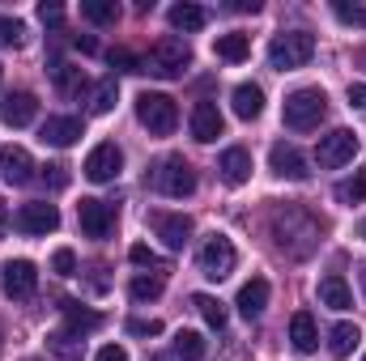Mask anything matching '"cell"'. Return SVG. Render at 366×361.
Returning <instances> with one entry per match:
<instances>
[{"label":"cell","mask_w":366,"mask_h":361,"mask_svg":"<svg viewBox=\"0 0 366 361\" xmlns=\"http://www.w3.org/2000/svg\"><path fill=\"white\" fill-rule=\"evenodd\" d=\"M273 238H277V251H285L290 260H307L320 243V221L298 208V204H285L273 213Z\"/></svg>","instance_id":"cell-1"},{"label":"cell","mask_w":366,"mask_h":361,"mask_svg":"<svg viewBox=\"0 0 366 361\" xmlns=\"http://www.w3.org/2000/svg\"><path fill=\"white\" fill-rule=\"evenodd\" d=\"M281 115H285V128L311 132V128H320L324 115H328V93L320 90V86H302V90H294L290 98H285Z\"/></svg>","instance_id":"cell-2"},{"label":"cell","mask_w":366,"mask_h":361,"mask_svg":"<svg viewBox=\"0 0 366 361\" xmlns=\"http://www.w3.org/2000/svg\"><path fill=\"white\" fill-rule=\"evenodd\" d=\"M311 56H315V34H307V30H285V34H277L269 43V64L277 73H294Z\"/></svg>","instance_id":"cell-3"},{"label":"cell","mask_w":366,"mask_h":361,"mask_svg":"<svg viewBox=\"0 0 366 361\" xmlns=\"http://www.w3.org/2000/svg\"><path fill=\"white\" fill-rule=\"evenodd\" d=\"M141 68H149L154 77H183V68H192V47L179 34H167L149 47V56L141 60Z\"/></svg>","instance_id":"cell-4"},{"label":"cell","mask_w":366,"mask_h":361,"mask_svg":"<svg viewBox=\"0 0 366 361\" xmlns=\"http://www.w3.org/2000/svg\"><path fill=\"white\" fill-rule=\"evenodd\" d=\"M145 187H154L158 195H171V200H183L196 191V171L183 162V158H162L149 175H145Z\"/></svg>","instance_id":"cell-5"},{"label":"cell","mask_w":366,"mask_h":361,"mask_svg":"<svg viewBox=\"0 0 366 361\" xmlns=\"http://www.w3.org/2000/svg\"><path fill=\"white\" fill-rule=\"evenodd\" d=\"M137 119L154 132V136H171L175 128H179V106H175V98L171 93H141L137 98Z\"/></svg>","instance_id":"cell-6"},{"label":"cell","mask_w":366,"mask_h":361,"mask_svg":"<svg viewBox=\"0 0 366 361\" xmlns=\"http://www.w3.org/2000/svg\"><path fill=\"white\" fill-rule=\"evenodd\" d=\"M239 264V251H234V243L226 238V234H213L204 247H200V272L209 276V280H226L230 272Z\"/></svg>","instance_id":"cell-7"},{"label":"cell","mask_w":366,"mask_h":361,"mask_svg":"<svg viewBox=\"0 0 366 361\" xmlns=\"http://www.w3.org/2000/svg\"><path fill=\"white\" fill-rule=\"evenodd\" d=\"M354 153H358V136H354L350 128H337V132L320 136V145H315V162H320L324 171H337V166L354 162Z\"/></svg>","instance_id":"cell-8"},{"label":"cell","mask_w":366,"mask_h":361,"mask_svg":"<svg viewBox=\"0 0 366 361\" xmlns=\"http://www.w3.org/2000/svg\"><path fill=\"white\" fill-rule=\"evenodd\" d=\"M0 285H4V293H9L13 302H30L34 289H39V268H34L30 260H9V264L0 268Z\"/></svg>","instance_id":"cell-9"},{"label":"cell","mask_w":366,"mask_h":361,"mask_svg":"<svg viewBox=\"0 0 366 361\" xmlns=\"http://www.w3.org/2000/svg\"><path fill=\"white\" fill-rule=\"evenodd\" d=\"M56 225H60V213H56V204H47V200L21 204V208L13 213V230H17V234H51Z\"/></svg>","instance_id":"cell-10"},{"label":"cell","mask_w":366,"mask_h":361,"mask_svg":"<svg viewBox=\"0 0 366 361\" xmlns=\"http://www.w3.org/2000/svg\"><path fill=\"white\" fill-rule=\"evenodd\" d=\"M77 221H81V234H86V238H107V234L115 230V204L86 195V200L77 204Z\"/></svg>","instance_id":"cell-11"},{"label":"cell","mask_w":366,"mask_h":361,"mask_svg":"<svg viewBox=\"0 0 366 361\" xmlns=\"http://www.w3.org/2000/svg\"><path fill=\"white\" fill-rule=\"evenodd\" d=\"M119 171H124V153H119V145H115V141L94 145V153L86 158V179L90 183H111Z\"/></svg>","instance_id":"cell-12"},{"label":"cell","mask_w":366,"mask_h":361,"mask_svg":"<svg viewBox=\"0 0 366 361\" xmlns=\"http://www.w3.org/2000/svg\"><path fill=\"white\" fill-rule=\"evenodd\" d=\"M269 166H273L277 179H290V183H302L311 171H307V158L294 149V145H285V141H277L273 149H269Z\"/></svg>","instance_id":"cell-13"},{"label":"cell","mask_w":366,"mask_h":361,"mask_svg":"<svg viewBox=\"0 0 366 361\" xmlns=\"http://www.w3.org/2000/svg\"><path fill=\"white\" fill-rule=\"evenodd\" d=\"M0 179L9 183V187H26V183H34V162H30V153H26L21 145L0 149Z\"/></svg>","instance_id":"cell-14"},{"label":"cell","mask_w":366,"mask_h":361,"mask_svg":"<svg viewBox=\"0 0 366 361\" xmlns=\"http://www.w3.org/2000/svg\"><path fill=\"white\" fill-rule=\"evenodd\" d=\"M149 221H154V234H158L171 251H183V247H187V238H192V217H183V213H154Z\"/></svg>","instance_id":"cell-15"},{"label":"cell","mask_w":366,"mask_h":361,"mask_svg":"<svg viewBox=\"0 0 366 361\" xmlns=\"http://www.w3.org/2000/svg\"><path fill=\"white\" fill-rule=\"evenodd\" d=\"M81 132H86V123H81L77 115H51V119L39 128V141H43V145H56V149H69Z\"/></svg>","instance_id":"cell-16"},{"label":"cell","mask_w":366,"mask_h":361,"mask_svg":"<svg viewBox=\"0 0 366 361\" xmlns=\"http://www.w3.org/2000/svg\"><path fill=\"white\" fill-rule=\"evenodd\" d=\"M34 115H39V98L30 90H13L0 102V119L9 128H26V123H34Z\"/></svg>","instance_id":"cell-17"},{"label":"cell","mask_w":366,"mask_h":361,"mask_svg":"<svg viewBox=\"0 0 366 361\" xmlns=\"http://www.w3.org/2000/svg\"><path fill=\"white\" fill-rule=\"evenodd\" d=\"M222 128H226V119H222V111H217L213 102H196V106H192V136H196L200 145H213V141L222 136Z\"/></svg>","instance_id":"cell-18"},{"label":"cell","mask_w":366,"mask_h":361,"mask_svg":"<svg viewBox=\"0 0 366 361\" xmlns=\"http://www.w3.org/2000/svg\"><path fill=\"white\" fill-rule=\"evenodd\" d=\"M234 306H239L243 319H260L264 306H269V280H264V276H252V280L239 289V302H234Z\"/></svg>","instance_id":"cell-19"},{"label":"cell","mask_w":366,"mask_h":361,"mask_svg":"<svg viewBox=\"0 0 366 361\" xmlns=\"http://www.w3.org/2000/svg\"><path fill=\"white\" fill-rule=\"evenodd\" d=\"M217 171H222V183L239 187V183L252 179V153H247V149H226L222 162H217Z\"/></svg>","instance_id":"cell-20"},{"label":"cell","mask_w":366,"mask_h":361,"mask_svg":"<svg viewBox=\"0 0 366 361\" xmlns=\"http://www.w3.org/2000/svg\"><path fill=\"white\" fill-rule=\"evenodd\" d=\"M51 81H56V90L64 93V98H77V93L86 90V73L77 68V64H69V60H51Z\"/></svg>","instance_id":"cell-21"},{"label":"cell","mask_w":366,"mask_h":361,"mask_svg":"<svg viewBox=\"0 0 366 361\" xmlns=\"http://www.w3.org/2000/svg\"><path fill=\"white\" fill-rule=\"evenodd\" d=\"M320 302H324L328 310H350V306H354V293H350V285H345V276H337V272H328V276L320 280Z\"/></svg>","instance_id":"cell-22"},{"label":"cell","mask_w":366,"mask_h":361,"mask_svg":"<svg viewBox=\"0 0 366 361\" xmlns=\"http://www.w3.org/2000/svg\"><path fill=\"white\" fill-rule=\"evenodd\" d=\"M290 345H294L298 353H315V349H320V327H315V319H311L307 310L290 319Z\"/></svg>","instance_id":"cell-23"},{"label":"cell","mask_w":366,"mask_h":361,"mask_svg":"<svg viewBox=\"0 0 366 361\" xmlns=\"http://www.w3.org/2000/svg\"><path fill=\"white\" fill-rule=\"evenodd\" d=\"M167 21L183 30V34H196V30H204V21H209V9H200V4H171V13H167Z\"/></svg>","instance_id":"cell-24"},{"label":"cell","mask_w":366,"mask_h":361,"mask_svg":"<svg viewBox=\"0 0 366 361\" xmlns=\"http://www.w3.org/2000/svg\"><path fill=\"white\" fill-rule=\"evenodd\" d=\"M260 111H264V90L260 86H252V81H243V86H234V115L239 119H260Z\"/></svg>","instance_id":"cell-25"},{"label":"cell","mask_w":366,"mask_h":361,"mask_svg":"<svg viewBox=\"0 0 366 361\" xmlns=\"http://www.w3.org/2000/svg\"><path fill=\"white\" fill-rule=\"evenodd\" d=\"M47 349H51V353H56L60 361H81V349H86V340H81L77 332L60 327V332H51V336H47Z\"/></svg>","instance_id":"cell-26"},{"label":"cell","mask_w":366,"mask_h":361,"mask_svg":"<svg viewBox=\"0 0 366 361\" xmlns=\"http://www.w3.org/2000/svg\"><path fill=\"white\" fill-rule=\"evenodd\" d=\"M358 340H362L358 323H337V327L328 332V349H332V357H350V353L358 349Z\"/></svg>","instance_id":"cell-27"},{"label":"cell","mask_w":366,"mask_h":361,"mask_svg":"<svg viewBox=\"0 0 366 361\" xmlns=\"http://www.w3.org/2000/svg\"><path fill=\"white\" fill-rule=\"evenodd\" d=\"M64 319H69V332H77V336H86V332H98V327H102V315H98V310H86V306H77V302H64Z\"/></svg>","instance_id":"cell-28"},{"label":"cell","mask_w":366,"mask_h":361,"mask_svg":"<svg viewBox=\"0 0 366 361\" xmlns=\"http://www.w3.org/2000/svg\"><path fill=\"white\" fill-rule=\"evenodd\" d=\"M247 51H252L247 34H217V43H213V56H217V60H230V64L247 60Z\"/></svg>","instance_id":"cell-29"},{"label":"cell","mask_w":366,"mask_h":361,"mask_svg":"<svg viewBox=\"0 0 366 361\" xmlns=\"http://www.w3.org/2000/svg\"><path fill=\"white\" fill-rule=\"evenodd\" d=\"M81 17L94 26H115L119 21V4L115 0H81Z\"/></svg>","instance_id":"cell-30"},{"label":"cell","mask_w":366,"mask_h":361,"mask_svg":"<svg viewBox=\"0 0 366 361\" xmlns=\"http://www.w3.org/2000/svg\"><path fill=\"white\" fill-rule=\"evenodd\" d=\"M115 102H119V86H115V73H111V77H102V81L94 86V93H90V111H94V115H107Z\"/></svg>","instance_id":"cell-31"},{"label":"cell","mask_w":366,"mask_h":361,"mask_svg":"<svg viewBox=\"0 0 366 361\" xmlns=\"http://www.w3.org/2000/svg\"><path fill=\"white\" fill-rule=\"evenodd\" d=\"M192 306L200 310V319H204L209 327H217V332L226 327V306H222L217 298H209V293H196V298H192Z\"/></svg>","instance_id":"cell-32"},{"label":"cell","mask_w":366,"mask_h":361,"mask_svg":"<svg viewBox=\"0 0 366 361\" xmlns=\"http://www.w3.org/2000/svg\"><path fill=\"white\" fill-rule=\"evenodd\" d=\"M332 195H337V204H350V208H354V204H362V200H366V171H358L354 179H341Z\"/></svg>","instance_id":"cell-33"},{"label":"cell","mask_w":366,"mask_h":361,"mask_svg":"<svg viewBox=\"0 0 366 361\" xmlns=\"http://www.w3.org/2000/svg\"><path fill=\"white\" fill-rule=\"evenodd\" d=\"M175 357L179 361H200L204 357V340H200V332H175Z\"/></svg>","instance_id":"cell-34"},{"label":"cell","mask_w":366,"mask_h":361,"mask_svg":"<svg viewBox=\"0 0 366 361\" xmlns=\"http://www.w3.org/2000/svg\"><path fill=\"white\" fill-rule=\"evenodd\" d=\"M162 289H167L162 276H132V285H128L132 302H154V298H162Z\"/></svg>","instance_id":"cell-35"},{"label":"cell","mask_w":366,"mask_h":361,"mask_svg":"<svg viewBox=\"0 0 366 361\" xmlns=\"http://www.w3.org/2000/svg\"><path fill=\"white\" fill-rule=\"evenodd\" d=\"M26 43V26L17 17H4L0 13V47H21Z\"/></svg>","instance_id":"cell-36"},{"label":"cell","mask_w":366,"mask_h":361,"mask_svg":"<svg viewBox=\"0 0 366 361\" xmlns=\"http://www.w3.org/2000/svg\"><path fill=\"white\" fill-rule=\"evenodd\" d=\"M128 260H132L137 268H154V272H167V264H162V260H158V255H154V251H149L145 243H137V247L128 251Z\"/></svg>","instance_id":"cell-37"},{"label":"cell","mask_w":366,"mask_h":361,"mask_svg":"<svg viewBox=\"0 0 366 361\" xmlns=\"http://www.w3.org/2000/svg\"><path fill=\"white\" fill-rule=\"evenodd\" d=\"M107 60H111V68H115V73H141V60H137L132 51H124V47L107 51Z\"/></svg>","instance_id":"cell-38"},{"label":"cell","mask_w":366,"mask_h":361,"mask_svg":"<svg viewBox=\"0 0 366 361\" xmlns=\"http://www.w3.org/2000/svg\"><path fill=\"white\" fill-rule=\"evenodd\" d=\"M332 13H337V21H345V26H366V9L362 4H332Z\"/></svg>","instance_id":"cell-39"},{"label":"cell","mask_w":366,"mask_h":361,"mask_svg":"<svg viewBox=\"0 0 366 361\" xmlns=\"http://www.w3.org/2000/svg\"><path fill=\"white\" fill-rule=\"evenodd\" d=\"M51 268H56V276H77V255H73L69 247H60V251L51 255Z\"/></svg>","instance_id":"cell-40"},{"label":"cell","mask_w":366,"mask_h":361,"mask_svg":"<svg viewBox=\"0 0 366 361\" xmlns=\"http://www.w3.org/2000/svg\"><path fill=\"white\" fill-rule=\"evenodd\" d=\"M43 183H47L51 191H64V187H69V166H60V162H56V166H43Z\"/></svg>","instance_id":"cell-41"},{"label":"cell","mask_w":366,"mask_h":361,"mask_svg":"<svg viewBox=\"0 0 366 361\" xmlns=\"http://www.w3.org/2000/svg\"><path fill=\"white\" fill-rule=\"evenodd\" d=\"M128 332L132 336H162V323L158 319H128Z\"/></svg>","instance_id":"cell-42"},{"label":"cell","mask_w":366,"mask_h":361,"mask_svg":"<svg viewBox=\"0 0 366 361\" xmlns=\"http://www.w3.org/2000/svg\"><path fill=\"white\" fill-rule=\"evenodd\" d=\"M39 17H43V21H47V26H56V21H60V17H64V9H60V4H56V0H43V4H39Z\"/></svg>","instance_id":"cell-43"},{"label":"cell","mask_w":366,"mask_h":361,"mask_svg":"<svg viewBox=\"0 0 366 361\" xmlns=\"http://www.w3.org/2000/svg\"><path fill=\"white\" fill-rule=\"evenodd\" d=\"M94 361H128V353H124L119 345H107V349H98V357Z\"/></svg>","instance_id":"cell-44"},{"label":"cell","mask_w":366,"mask_h":361,"mask_svg":"<svg viewBox=\"0 0 366 361\" xmlns=\"http://www.w3.org/2000/svg\"><path fill=\"white\" fill-rule=\"evenodd\" d=\"M350 106L366 111V86H362V81H354V86H350Z\"/></svg>","instance_id":"cell-45"},{"label":"cell","mask_w":366,"mask_h":361,"mask_svg":"<svg viewBox=\"0 0 366 361\" xmlns=\"http://www.w3.org/2000/svg\"><path fill=\"white\" fill-rule=\"evenodd\" d=\"M73 47H77L81 56H94V51H98V43H94V34H77V39H73Z\"/></svg>","instance_id":"cell-46"},{"label":"cell","mask_w":366,"mask_h":361,"mask_svg":"<svg viewBox=\"0 0 366 361\" xmlns=\"http://www.w3.org/2000/svg\"><path fill=\"white\" fill-rule=\"evenodd\" d=\"M230 9H239V13H256V9H260V0H234Z\"/></svg>","instance_id":"cell-47"},{"label":"cell","mask_w":366,"mask_h":361,"mask_svg":"<svg viewBox=\"0 0 366 361\" xmlns=\"http://www.w3.org/2000/svg\"><path fill=\"white\" fill-rule=\"evenodd\" d=\"M9 221H13V217H9V208H4V204H0V238H4V234H9Z\"/></svg>","instance_id":"cell-48"},{"label":"cell","mask_w":366,"mask_h":361,"mask_svg":"<svg viewBox=\"0 0 366 361\" xmlns=\"http://www.w3.org/2000/svg\"><path fill=\"white\" fill-rule=\"evenodd\" d=\"M358 238H362V243H366V221H362V225H358Z\"/></svg>","instance_id":"cell-49"},{"label":"cell","mask_w":366,"mask_h":361,"mask_svg":"<svg viewBox=\"0 0 366 361\" xmlns=\"http://www.w3.org/2000/svg\"><path fill=\"white\" fill-rule=\"evenodd\" d=\"M362 293H366V264H362Z\"/></svg>","instance_id":"cell-50"},{"label":"cell","mask_w":366,"mask_h":361,"mask_svg":"<svg viewBox=\"0 0 366 361\" xmlns=\"http://www.w3.org/2000/svg\"><path fill=\"white\" fill-rule=\"evenodd\" d=\"M0 349H4V327H0Z\"/></svg>","instance_id":"cell-51"},{"label":"cell","mask_w":366,"mask_h":361,"mask_svg":"<svg viewBox=\"0 0 366 361\" xmlns=\"http://www.w3.org/2000/svg\"><path fill=\"white\" fill-rule=\"evenodd\" d=\"M358 60H362V68H366V51H362V56H358Z\"/></svg>","instance_id":"cell-52"},{"label":"cell","mask_w":366,"mask_h":361,"mask_svg":"<svg viewBox=\"0 0 366 361\" xmlns=\"http://www.w3.org/2000/svg\"><path fill=\"white\" fill-rule=\"evenodd\" d=\"M0 77H4V73H0Z\"/></svg>","instance_id":"cell-53"},{"label":"cell","mask_w":366,"mask_h":361,"mask_svg":"<svg viewBox=\"0 0 366 361\" xmlns=\"http://www.w3.org/2000/svg\"><path fill=\"white\" fill-rule=\"evenodd\" d=\"M362 361H366V357H362Z\"/></svg>","instance_id":"cell-54"}]
</instances>
